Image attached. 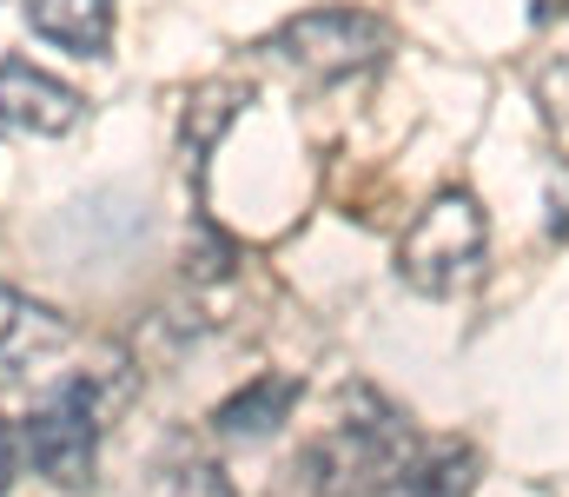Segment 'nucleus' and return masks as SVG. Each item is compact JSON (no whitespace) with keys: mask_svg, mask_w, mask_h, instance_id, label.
Instances as JSON below:
<instances>
[{"mask_svg":"<svg viewBox=\"0 0 569 497\" xmlns=\"http://www.w3.org/2000/svg\"><path fill=\"white\" fill-rule=\"evenodd\" d=\"M477 451L470 445H430L425 458H405L371 497H470Z\"/></svg>","mask_w":569,"mask_h":497,"instance_id":"nucleus-7","label":"nucleus"},{"mask_svg":"<svg viewBox=\"0 0 569 497\" xmlns=\"http://www.w3.org/2000/svg\"><path fill=\"white\" fill-rule=\"evenodd\" d=\"M80 120H87V100L67 80L40 73L33 60H0V127L33 133V140H60Z\"/></svg>","mask_w":569,"mask_h":497,"instance_id":"nucleus-4","label":"nucleus"},{"mask_svg":"<svg viewBox=\"0 0 569 497\" xmlns=\"http://www.w3.org/2000/svg\"><path fill=\"white\" fill-rule=\"evenodd\" d=\"M266 53L284 60L298 80H351L391 53V27L378 13H358V7H311L298 20H284L266 40Z\"/></svg>","mask_w":569,"mask_h":497,"instance_id":"nucleus-1","label":"nucleus"},{"mask_svg":"<svg viewBox=\"0 0 569 497\" xmlns=\"http://www.w3.org/2000/svg\"><path fill=\"white\" fill-rule=\"evenodd\" d=\"M67 345H73V326H67L53 306H40V299L0 286V385L33 378V371L53 365Z\"/></svg>","mask_w":569,"mask_h":497,"instance_id":"nucleus-5","label":"nucleus"},{"mask_svg":"<svg viewBox=\"0 0 569 497\" xmlns=\"http://www.w3.org/2000/svg\"><path fill=\"white\" fill-rule=\"evenodd\" d=\"M20 451H27V465H33L40 478L80 491V485L93 478V451H100V385H93V378L53 385V391L27 411Z\"/></svg>","mask_w":569,"mask_h":497,"instance_id":"nucleus-2","label":"nucleus"},{"mask_svg":"<svg viewBox=\"0 0 569 497\" xmlns=\"http://www.w3.org/2000/svg\"><path fill=\"white\" fill-rule=\"evenodd\" d=\"M291 405H298V378L272 371V378L246 385L239 398H226L212 425H219V438H272L284 418H291Z\"/></svg>","mask_w":569,"mask_h":497,"instance_id":"nucleus-8","label":"nucleus"},{"mask_svg":"<svg viewBox=\"0 0 569 497\" xmlns=\"http://www.w3.org/2000/svg\"><path fill=\"white\" fill-rule=\"evenodd\" d=\"M7 471H13V438H7V425H0V491H7Z\"/></svg>","mask_w":569,"mask_h":497,"instance_id":"nucleus-11","label":"nucleus"},{"mask_svg":"<svg viewBox=\"0 0 569 497\" xmlns=\"http://www.w3.org/2000/svg\"><path fill=\"white\" fill-rule=\"evenodd\" d=\"M239 100H246V93H239L232 80H212V87L192 93V113H186V160H192V172H206V153H212V140L232 127Z\"/></svg>","mask_w":569,"mask_h":497,"instance_id":"nucleus-9","label":"nucleus"},{"mask_svg":"<svg viewBox=\"0 0 569 497\" xmlns=\"http://www.w3.org/2000/svg\"><path fill=\"white\" fill-rule=\"evenodd\" d=\"M483 239H490V232H483L477 199H470V192H437L425 212H418V226L405 232L398 266H405V279H411L418 292H457V286L477 279Z\"/></svg>","mask_w":569,"mask_h":497,"instance_id":"nucleus-3","label":"nucleus"},{"mask_svg":"<svg viewBox=\"0 0 569 497\" xmlns=\"http://www.w3.org/2000/svg\"><path fill=\"white\" fill-rule=\"evenodd\" d=\"M27 27L67 53H107L113 40V0H27Z\"/></svg>","mask_w":569,"mask_h":497,"instance_id":"nucleus-6","label":"nucleus"},{"mask_svg":"<svg viewBox=\"0 0 569 497\" xmlns=\"http://www.w3.org/2000/svg\"><path fill=\"white\" fill-rule=\"evenodd\" d=\"M172 497H232V485H226V471H212V465H192V471H179Z\"/></svg>","mask_w":569,"mask_h":497,"instance_id":"nucleus-10","label":"nucleus"}]
</instances>
